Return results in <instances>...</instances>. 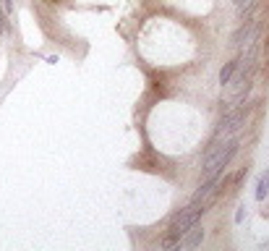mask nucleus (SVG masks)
Returning a JSON list of instances; mask_svg holds the SVG:
<instances>
[{
	"label": "nucleus",
	"instance_id": "obj_1",
	"mask_svg": "<svg viewBox=\"0 0 269 251\" xmlns=\"http://www.w3.org/2000/svg\"><path fill=\"white\" fill-rule=\"evenodd\" d=\"M238 147H240L238 136H233V139H222V144H219V142L212 144V149H209V154H207V159H204V168H201V175L209 178V175H214V173H222V170L228 168L230 159L235 157Z\"/></svg>",
	"mask_w": 269,
	"mask_h": 251
},
{
	"label": "nucleus",
	"instance_id": "obj_2",
	"mask_svg": "<svg viewBox=\"0 0 269 251\" xmlns=\"http://www.w3.org/2000/svg\"><path fill=\"white\" fill-rule=\"evenodd\" d=\"M207 207H209V201H191L186 210H181V212L173 217V222H170V233H173V236H183L193 222L201 220V215L207 212Z\"/></svg>",
	"mask_w": 269,
	"mask_h": 251
},
{
	"label": "nucleus",
	"instance_id": "obj_3",
	"mask_svg": "<svg viewBox=\"0 0 269 251\" xmlns=\"http://www.w3.org/2000/svg\"><path fill=\"white\" fill-rule=\"evenodd\" d=\"M240 126H243V110H233V112H228V116L219 121L217 131H214V144L222 142V139H228V136H233Z\"/></svg>",
	"mask_w": 269,
	"mask_h": 251
},
{
	"label": "nucleus",
	"instance_id": "obj_4",
	"mask_svg": "<svg viewBox=\"0 0 269 251\" xmlns=\"http://www.w3.org/2000/svg\"><path fill=\"white\" fill-rule=\"evenodd\" d=\"M256 29H259L256 21H243V27L233 34V48H246V44H249V39L256 34Z\"/></svg>",
	"mask_w": 269,
	"mask_h": 251
},
{
	"label": "nucleus",
	"instance_id": "obj_5",
	"mask_svg": "<svg viewBox=\"0 0 269 251\" xmlns=\"http://www.w3.org/2000/svg\"><path fill=\"white\" fill-rule=\"evenodd\" d=\"M201 241H204V227H201L199 222H193L181 238V248H196Z\"/></svg>",
	"mask_w": 269,
	"mask_h": 251
},
{
	"label": "nucleus",
	"instance_id": "obj_6",
	"mask_svg": "<svg viewBox=\"0 0 269 251\" xmlns=\"http://www.w3.org/2000/svg\"><path fill=\"white\" fill-rule=\"evenodd\" d=\"M233 6H235V11H238L240 18H249V16L256 11L259 0H233Z\"/></svg>",
	"mask_w": 269,
	"mask_h": 251
},
{
	"label": "nucleus",
	"instance_id": "obj_7",
	"mask_svg": "<svg viewBox=\"0 0 269 251\" xmlns=\"http://www.w3.org/2000/svg\"><path fill=\"white\" fill-rule=\"evenodd\" d=\"M238 63H240V58H235V60H230V63L222 65V71H219V84H228V81L233 79V74L238 71Z\"/></svg>",
	"mask_w": 269,
	"mask_h": 251
},
{
	"label": "nucleus",
	"instance_id": "obj_8",
	"mask_svg": "<svg viewBox=\"0 0 269 251\" xmlns=\"http://www.w3.org/2000/svg\"><path fill=\"white\" fill-rule=\"evenodd\" d=\"M266 194H269V170H264V173L259 175V180H256V199L261 201Z\"/></svg>",
	"mask_w": 269,
	"mask_h": 251
},
{
	"label": "nucleus",
	"instance_id": "obj_9",
	"mask_svg": "<svg viewBox=\"0 0 269 251\" xmlns=\"http://www.w3.org/2000/svg\"><path fill=\"white\" fill-rule=\"evenodd\" d=\"M243 220H246V204H240V207H238V212H235V222L240 225Z\"/></svg>",
	"mask_w": 269,
	"mask_h": 251
},
{
	"label": "nucleus",
	"instance_id": "obj_10",
	"mask_svg": "<svg viewBox=\"0 0 269 251\" xmlns=\"http://www.w3.org/2000/svg\"><path fill=\"white\" fill-rule=\"evenodd\" d=\"M0 8H3L6 13H11L13 11V0H0Z\"/></svg>",
	"mask_w": 269,
	"mask_h": 251
}]
</instances>
